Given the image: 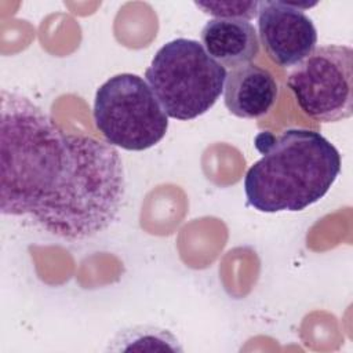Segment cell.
<instances>
[{"label": "cell", "instance_id": "cell-3", "mask_svg": "<svg viewBox=\"0 0 353 353\" xmlns=\"http://www.w3.org/2000/svg\"><path fill=\"white\" fill-rule=\"evenodd\" d=\"M145 77L168 117L192 120L218 101L226 69L207 54L201 43L181 37L159 48Z\"/></svg>", "mask_w": 353, "mask_h": 353}, {"label": "cell", "instance_id": "cell-5", "mask_svg": "<svg viewBox=\"0 0 353 353\" xmlns=\"http://www.w3.org/2000/svg\"><path fill=\"white\" fill-rule=\"evenodd\" d=\"M301 110L321 123L347 119L353 113V50L328 44L314 48L287 76Z\"/></svg>", "mask_w": 353, "mask_h": 353}, {"label": "cell", "instance_id": "cell-10", "mask_svg": "<svg viewBox=\"0 0 353 353\" xmlns=\"http://www.w3.org/2000/svg\"><path fill=\"white\" fill-rule=\"evenodd\" d=\"M194 6L216 18L248 21L258 15L259 1H194Z\"/></svg>", "mask_w": 353, "mask_h": 353}, {"label": "cell", "instance_id": "cell-4", "mask_svg": "<svg viewBox=\"0 0 353 353\" xmlns=\"http://www.w3.org/2000/svg\"><path fill=\"white\" fill-rule=\"evenodd\" d=\"M94 121L106 142L125 150H145L168 130V116L154 92L138 74L120 73L95 92Z\"/></svg>", "mask_w": 353, "mask_h": 353}, {"label": "cell", "instance_id": "cell-7", "mask_svg": "<svg viewBox=\"0 0 353 353\" xmlns=\"http://www.w3.org/2000/svg\"><path fill=\"white\" fill-rule=\"evenodd\" d=\"M223 91L225 106L241 119H258L266 114L279 97V85L272 73L254 63L226 73Z\"/></svg>", "mask_w": 353, "mask_h": 353}, {"label": "cell", "instance_id": "cell-2", "mask_svg": "<svg viewBox=\"0 0 353 353\" xmlns=\"http://www.w3.org/2000/svg\"><path fill=\"white\" fill-rule=\"evenodd\" d=\"M255 146L262 157L247 171L244 192L261 212L302 211L323 199L341 172L338 149L313 130L262 132Z\"/></svg>", "mask_w": 353, "mask_h": 353}, {"label": "cell", "instance_id": "cell-9", "mask_svg": "<svg viewBox=\"0 0 353 353\" xmlns=\"http://www.w3.org/2000/svg\"><path fill=\"white\" fill-rule=\"evenodd\" d=\"M113 342L116 343V346L112 347L113 350H182L171 332L149 325L124 330L117 334Z\"/></svg>", "mask_w": 353, "mask_h": 353}, {"label": "cell", "instance_id": "cell-1", "mask_svg": "<svg viewBox=\"0 0 353 353\" xmlns=\"http://www.w3.org/2000/svg\"><path fill=\"white\" fill-rule=\"evenodd\" d=\"M0 211L62 240L105 232L125 197L109 142L63 131L29 98L1 90Z\"/></svg>", "mask_w": 353, "mask_h": 353}, {"label": "cell", "instance_id": "cell-8", "mask_svg": "<svg viewBox=\"0 0 353 353\" xmlns=\"http://www.w3.org/2000/svg\"><path fill=\"white\" fill-rule=\"evenodd\" d=\"M201 46L223 68L251 63L259 52L255 28L244 19H210L201 29Z\"/></svg>", "mask_w": 353, "mask_h": 353}, {"label": "cell", "instance_id": "cell-6", "mask_svg": "<svg viewBox=\"0 0 353 353\" xmlns=\"http://www.w3.org/2000/svg\"><path fill=\"white\" fill-rule=\"evenodd\" d=\"M258 29L268 57L281 68L295 66L317 44L313 21L294 3L259 1Z\"/></svg>", "mask_w": 353, "mask_h": 353}]
</instances>
